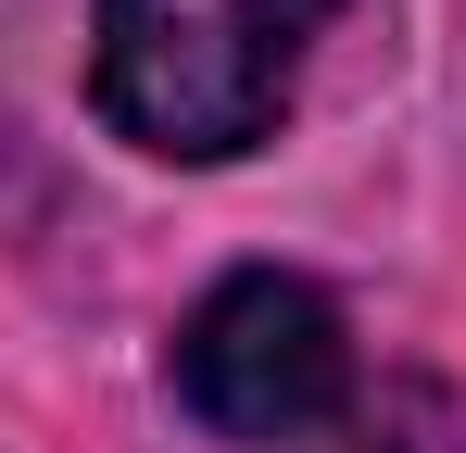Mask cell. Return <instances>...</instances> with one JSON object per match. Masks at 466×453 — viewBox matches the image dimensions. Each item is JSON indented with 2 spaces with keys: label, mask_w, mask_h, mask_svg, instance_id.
<instances>
[{
  "label": "cell",
  "mask_w": 466,
  "mask_h": 453,
  "mask_svg": "<svg viewBox=\"0 0 466 453\" xmlns=\"http://www.w3.org/2000/svg\"><path fill=\"white\" fill-rule=\"evenodd\" d=\"M340 0H101L88 88L152 164H228L278 126Z\"/></svg>",
  "instance_id": "6da1fadb"
},
{
  "label": "cell",
  "mask_w": 466,
  "mask_h": 453,
  "mask_svg": "<svg viewBox=\"0 0 466 453\" xmlns=\"http://www.w3.org/2000/svg\"><path fill=\"white\" fill-rule=\"evenodd\" d=\"M353 390V327L315 277H278V265H239L189 302L177 327V403L239 453H290L340 416Z\"/></svg>",
  "instance_id": "7a4b0ae2"
}]
</instances>
